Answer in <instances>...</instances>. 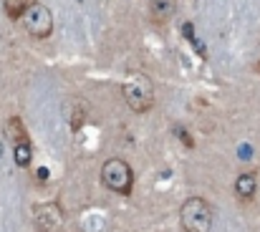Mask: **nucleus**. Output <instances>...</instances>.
<instances>
[{"mask_svg": "<svg viewBox=\"0 0 260 232\" xmlns=\"http://www.w3.org/2000/svg\"><path fill=\"white\" fill-rule=\"evenodd\" d=\"M121 91H124L126 106L132 111H137V114H147L154 106V83H152V78L139 74V71H134L132 76L126 78Z\"/></svg>", "mask_w": 260, "mask_h": 232, "instance_id": "f257e3e1", "label": "nucleus"}, {"mask_svg": "<svg viewBox=\"0 0 260 232\" xmlns=\"http://www.w3.org/2000/svg\"><path fill=\"white\" fill-rule=\"evenodd\" d=\"M179 222L184 232H210L212 227V207L202 197H189L179 207Z\"/></svg>", "mask_w": 260, "mask_h": 232, "instance_id": "f03ea898", "label": "nucleus"}, {"mask_svg": "<svg viewBox=\"0 0 260 232\" xmlns=\"http://www.w3.org/2000/svg\"><path fill=\"white\" fill-rule=\"evenodd\" d=\"M101 184L109 192L129 194L132 187H134V172H132V167L124 159H109L101 167Z\"/></svg>", "mask_w": 260, "mask_h": 232, "instance_id": "7ed1b4c3", "label": "nucleus"}, {"mask_svg": "<svg viewBox=\"0 0 260 232\" xmlns=\"http://www.w3.org/2000/svg\"><path fill=\"white\" fill-rule=\"evenodd\" d=\"M23 28L33 36V38H46V36H51V30H53V15H51V10L46 8V5H41V3H30L28 8H25V13H23Z\"/></svg>", "mask_w": 260, "mask_h": 232, "instance_id": "20e7f679", "label": "nucleus"}, {"mask_svg": "<svg viewBox=\"0 0 260 232\" xmlns=\"http://www.w3.org/2000/svg\"><path fill=\"white\" fill-rule=\"evenodd\" d=\"M33 222L38 232H58L63 227V212L56 202H43L33 207Z\"/></svg>", "mask_w": 260, "mask_h": 232, "instance_id": "39448f33", "label": "nucleus"}, {"mask_svg": "<svg viewBox=\"0 0 260 232\" xmlns=\"http://www.w3.org/2000/svg\"><path fill=\"white\" fill-rule=\"evenodd\" d=\"M177 13V0H149V15L154 23H170Z\"/></svg>", "mask_w": 260, "mask_h": 232, "instance_id": "423d86ee", "label": "nucleus"}, {"mask_svg": "<svg viewBox=\"0 0 260 232\" xmlns=\"http://www.w3.org/2000/svg\"><path fill=\"white\" fill-rule=\"evenodd\" d=\"M255 189H258V179H255V174L245 172V174H240V177L235 179V192H238V197L250 200V197L255 194Z\"/></svg>", "mask_w": 260, "mask_h": 232, "instance_id": "0eeeda50", "label": "nucleus"}, {"mask_svg": "<svg viewBox=\"0 0 260 232\" xmlns=\"http://www.w3.org/2000/svg\"><path fill=\"white\" fill-rule=\"evenodd\" d=\"M8 137H10V142H13V144H25V142H28L25 124H23L18 116H13V119L8 121Z\"/></svg>", "mask_w": 260, "mask_h": 232, "instance_id": "6e6552de", "label": "nucleus"}, {"mask_svg": "<svg viewBox=\"0 0 260 232\" xmlns=\"http://www.w3.org/2000/svg\"><path fill=\"white\" fill-rule=\"evenodd\" d=\"M3 5H5L8 18H23V13H25V8L30 3L28 0H3Z\"/></svg>", "mask_w": 260, "mask_h": 232, "instance_id": "1a4fd4ad", "label": "nucleus"}, {"mask_svg": "<svg viewBox=\"0 0 260 232\" xmlns=\"http://www.w3.org/2000/svg\"><path fill=\"white\" fill-rule=\"evenodd\" d=\"M15 161L18 167H28L30 164V144H15Z\"/></svg>", "mask_w": 260, "mask_h": 232, "instance_id": "9d476101", "label": "nucleus"}, {"mask_svg": "<svg viewBox=\"0 0 260 232\" xmlns=\"http://www.w3.org/2000/svg\"><path fill=\"white\" fill-rule=\"evenodd\" d=\"M84 119H86V109L79 104V106L71 111V129H74V131H79V129H81V124H84Z\"/></svg>", "mask_w": 260, "mask_h": 232, "instance_id": "9b49d317", "label": "nucleus"}, {"mask_svg": "<svg viewBox=\"0 0 260 232\" xmlns=\"http://www.w3.org/2000/svg\"><path fill=\"white\" fill-rule=\"evenodd\" d=\"M258 74H260V63H258Z\"/></svg>", "mask_w": 260, "mask_h": 232, "instance_id": "f8f14e48", "label": "nucleus"}, {"mask_svg": "<svg viewBox=\"0 0 260 232\" xmlns=\"http://www.w3.org/2000/svg\"><path fill=\"white\" fill-rule=\"evenodd\" d=\"M0 152H3V144H0Z\"/></svg>", "mask_w": 260, "mask_h": 232, "instance_id": "ddd939ff", "label": "nucleus"}]
</instances>
